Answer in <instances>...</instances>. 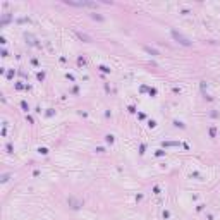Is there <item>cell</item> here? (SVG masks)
I'll return each mask as SVG.
<instances>
[{
    "label": "cell",
    "mask_w": 220,
    "mask_h": 220,
    "mask_svg": "<svg viewBox=\"0 0 220 220\" xmlns=\"http://www.w3.org/2000/svg\"><path fill=\"white\" fill-rule=\"evenodd\" d=\"M71 5H81V7H96L95 2H67Z\"/></svg>",
    "instance_id": "cell-1"
}]
</instances>
